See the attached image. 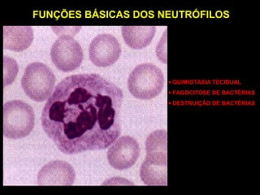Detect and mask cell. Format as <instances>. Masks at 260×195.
I'll use <instances>...</instances> for the list:
<instances>
[{"label": "cell", "mask_w": 260, "mask_h": 195, "mask_svg": "<svg viewBox=\"0 0 260 195\" xmlns=\"http://www.w3.org/2000/svg\"><path fill=\"white\" fill-rule=\"evenodd\" d=\"M123 98L117 85L99 74L69 76L45 104L43 130L63 154L104 150L121 134Z\"/></svg>", "instance_id": "obj_1"}, {"label": "cell", "mask_w": 260, "mask_h": 195, "mask_svg": "<svg viewBox=\"0 0 260 195\" xmlns=\"http://www.w3.org/2000/svg\"><path fill=\"white\" fill-rule=\"evenodd\" d=\"M146 157L140 169V177L146 185H167L168 154L167 131L156 130L146 138Z\"/></svg>", "instance_id": "obj_2"}, {"label": "cell", "mask_w": 260, "mask_h": 195, "mask_svg": "<svg viewBox=\"0 0 260 195\" xmlns=\"http://www.w3.org/2000/svg\"><path fill=\"white\" fill-rule=\"evenodd\" d=\"M35 115L29 104L10 100L4 105V136L20 139L28 136L35 128Z\"/></svg>", "instance_id": "obj_3"}, {"label": "cell", "mask_w": 260, "mask_h": 195, "mask_svg": "<svg viewBox=\"0 0 260 195\" xmlns=\"http://www.w3.org/2000/svg\"><path fill=\"white\" fill-rule=\"evenodd\" d=\"M164 84L162 70L153 63L138 65L128 79V90L139 100H152L156 97L162 91Z\"/></svg>", "instance_id": "obj_4"}, {"label": "cell", "mask_w": 260, "mask_h": 195, "mask_svg": "<svg viewBox=\"0 0 260 195\" xmlns=\"http://www.w3.org/2000/svg\"><path fill=\"white\" fill-rule=\"evenodd\" d=\"M55 74L51 69L41 62L27 66L21 79V86L26 95L36 102L48 100L55 84Z\"/></svg>", "instance_id": "obj_5"}, {"label": "cell", "mask_w": 260, "mask_h": 195, "mask_svg": "<svg viewBox=\"0 0 260 195\" xmlns=\"http://www.w3.org/2000/svg\"><path fill=\"white\" fill-rule=\"evenodd\" d=\"M51 58L57 69L69 73L81 65L83 60V51L73 35H62L51 47Z\"/></svg>", "instance_id": "obj_6"}, {"label": "cell", "mask_w": 260, "mask_h": 195, "mask_svg": "<svg viewBox=\"0 0 260 195\" xmlns=\"http://www.w3.org/2000/svg\"><path fill=\"white\" fill-rule=\"evenodd\" d=\"M121 54L117 39L109 34L98 35L89 45V59L97 67L105 68L116 63Z\"/></svg>", "instance_id": "obj_7"}, {"label": "cell", "mask_w": 260, "mask_h": 195, "mask_svg": "<svg viewBox=\"0 0 260 195\" xmlns=\"http://www.w3.org/2000/svg\"><path fill=\"white\" fill-rule=\"evenodd\" d=\"M140 155V146L135 138L120 137L108 151L109 165L117 170L128 169L135 165Z\"/></svg>", "instance_id": "obj_8"}, {"label": "cell", "mask_w": 260, "mask_h": 195, "mask_svg": "<svg viewBox=\"0 0 260 195\" xmlns=\"http://www.w3.org/2000/svg\"><path fill=\"white\" fill-rule=\"evenodd\" d=\"M76 173L73 166L63 160H55L44 165L38 174L39 185H72Z\"/></svg>", "instance_id": "obj_9"}, {"label": "cell", "mask_w": 260, "mask_h": 195, "mask_svg": "<svg viewBox=\"0 0 260 195\" xmlns=\"http://www.w3.org/2000/svg\"><path fill=\"white\" fill-rule=\"evenodd\" d=\"M34 41L31 26H4V48L11 51H22Z\"/></svg>", "instance_id": "obj_10"}, {"label": "cell", "mask_w": 260, "mask_h": 195, "mask_svg": "<svg viewBox=\"0 0 260 195\" xmlns=\"http://www.w3.org/2000/svg\"><path fill=\"white\" fill-rule=\"evenodd\" d=\"M156 28L155 26H122V36L130 48L143 49L151 43Z\"/></svg>", "instance_id": "obj_11"}, {"label": "cell", "mask_w": 260, "mask_h": 195, "mask_svg": "<svg viewBox=\"0 0 260 195\" xmlns=\"http://www.w3.org/2000/svg\"><path fill=\"white\" fill-rule=\"evenodd\" d=\"M18 64L10 57L4 56V86L11 85L18 73Z\"/></svg>", "instance_id": "obj_12"}]
</instances>
